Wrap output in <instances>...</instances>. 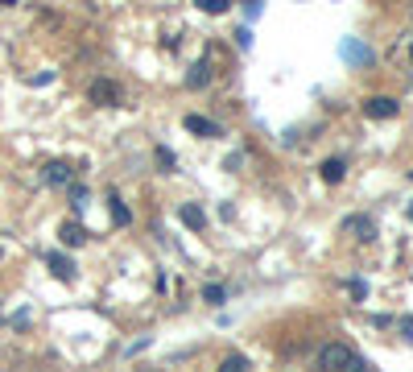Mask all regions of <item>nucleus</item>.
Wrapping results in <instances>:
<instances>
[{"mask_svg":"<svg viewBox=\"0 0 413 372\" xmlns=\"http://www.w3.org/2000/svg\"><path fill=\"white\" fill-rule=\"evenodd\" d=\"M108 203H112V219H116V224H128V207L120 203V195H108Z\"/></svg>","mask_w":413,"mask_h":372,"instance_id":"obj_13","label":"nucleus"},{"mask_svg":"<svg viewBox=\"0 0 413 372\" xmlns=\"http://www.w3.org/2000/svg\"><path fill=\"white\" fill-rule=\"evenodd\" d=\"M186 128H190V133H199V137H219V124H215V120H207V116H186Z\"/></svg>","mask_w":413,"mask_h":372,"instance_id":"obj_6","label":"nucleus"},{"mask_svg":"<svg viewBox=\"0 0 413 372\" xmlns=\"http://www.w3.org/2000/svg\"><path fill=\"white\" fill-rule=\"evenodd\" d=\"M343 228H347V232H360V240H372V236H376V224H372L368 215H352Z\"/></svg>","mask_w":413,"mask_h":372,"instance_id":"obj_8","label":"nucleus"},{"mask_svg":"<svg viewBox=\"0 0 413 372\" xmlns=\"http://www.w3.org/2000/svg\"><path fill=\"white\" fill-rule=\"evenodd\" d=\"M46 261H50L54 277H62V282H70V277H74V261H70V257H62V253H50Z\"/></svg>","mask_w":413,"mask_h":372,"instance_id":"obj_4","label":"nucleus"},{"mask_svg":"<svg viewBox=\"0 0 413 372\" xmlns=\"http://www.w3.org/2000/svg\"><path fill=\"white\" fill-rule=\"evenodd\" d=\"M364 112H368L372 120H389V116H397V99H389V95H372V99L364 104Z\"/></svg>","mask_w":413,"mask_h":372,"instance_id":"obj_2","label":"nucleus"},{"mask_svg":"<svg viewBox=\"0 0 413 372\" xmlns=\"http://www.w3.org/2000/svg\"><path fill=\"white\" fill-rule=\"evenodd\" d=\"M91 99H95V104H116V99H120V87L103 79V83H95V87H91Z\"/></svg>","mask_w":413,"mask_h":372,"instance_id":"obj_5","label":"nucleus"},{"mask_svg":"<svg viewBox=\"0 0 413 372\" xmlns=\"http://www.w3.org/2000/svg\"><path fill=\"white\" fill-rule=\"evenodd\" d=\"M352 298H368V286H364V282H352Z\"/></svg>","mask_w":413,"mask_h":372,"instance_id":"obj_18","label":"nucleus"},{"mask_svg":"<svg viewBox=\"0 0 413 372\" xmlns=\"http://www.w3.org/2000/svg\"><path fill=\"white\" fill-rule=\"evenodd\" d=\"M319 174H323V182H343V174H347V166H343L339 157H327V161L319 166Z\"/></svg>","mask_w":413,"mask_h":372,"instance_id":"obj_7","label":"nucleus"},{"mask_svg":"<svg viewBox=\"0 0 413 372\" xmlns=\"http://www.w3.org/2000/svg\"><path fill=\"white\" fill-rule=\"evenodd\" d=\"M401 335L413 344V319H401Z\"/></svg>","mask_w":413,"mask_h":372,"instance_id":"obj_19","label":"nucleus"},{"mask_svg":"<svg viewBox=\"0 0 413 372\" xmlns=\"http://www.w3.org/2000/svg\"><path fill=\"white\" fill-rule=\"evenodd\" d=\"M347 372H372V364H368V360H360V356H356V364H352V369Z\"/></svg>","mask_w":413,"mask_h":372,"instance_id":"obj_20","label":"nucleus"},{"mask_svg":"<svg viewBox=\"0 0 413 372\" xmlns=\"http://www.w3.org/2000/svg\"><path fill=\"white\" fill-rule=\"evenodd\" d=\"M319 364L327 372H347L352 364H356V352L347 348V344H327L323 352H319Z\"/></svg>","mask_w":413,"mask_h":372,"instance_id":"obj_1","label":"nucleus"},{"mask_svg":"<svg viewBox=\"0 0 413 372\" xmlns=\"http://www.w3.org/2000/svg\"><path fill=\"white\" fill-rule=\"evenodd\" d=\"M207 79H211V66H207V62H199V66H194V70L186 75V83H190V87H203Z\"/></svg>","mask_w":413,"mask_h":372,"instance_id":"obj_11","label":"nucleus"},{"mask_svg":"<svg viewBox=\"0 0 413 372\" xmlns=\"http://www.w3.org/2000/svg\"><path fill=\"white\" fill-rule=\"evenodd\" d=\"M58 236H62V244H70V248H74V244H83V240H87V236H83V228H79V224H62V228H58Z\"/></svg>","mask_w":413,"mask_h":372,"instance_id":"obj_10","label":"nucleus"},{"mask_svg":"<svg viewBox=\"0 0 413 372\" xmlns=\"http://www.w3.org/2000/svg\"><path fill=\"white\" fill-rule=\"evenodd\" d=\"M199 4H203V12H211V17L228 12V0H199Z\"/></svg>","mask_w":413,"mask_h":372,"instance_id":"obj_15","label":"nucleus"},{"mask_svg":"<svg viewBox=\"0 0 413 372\" xmlns=\"http://www.w3.org/2000/svg\"><path fill=\"white\" fill-rule=\"evenodd\" d=\"M178 215H182V224H186V228H194V232H203V224H207L203 207H194V203H186V207H182Z\"/></svg>","mask_w":413,"mask_h":372,"instance_id":"obj_9","label":"nucleus"},{"mask_svg":"<svg viewBox=\"0 0 413 372\" xmlns=\"http://www.w3.org/2000/svg\"><path fill=\"white\" fill-rule=\"evenodd\" d=\"M410 58H413V41H410Z\"/></svg>","mask_w":413,"mask_h":372,"instance_id":"obj_21","label":"nucleus"},{"mask_svg":"<svg viewBox=\"0 0 413 372\" xmlns=\"http://www.w3.org/2000/svg\"><path fill=\"white\" fill-rule=\"evenodd\" d=\"M157 166H161V170H165V174H170V170H174V153H170V149H165V145H161V149H157Z\"/></svg>","mask_w":413,"mask_h":372,"instance_id":"obj_16","label":"nucleus"},{"mask_svg":"<svg viewBox=\"0 0 413 372\" xmlns=\"http://www.w3.org/2000/svg\"><path fill=\"white\" fill-rule=\"evenodd\" d=\"M410 219H413V203H410Z\"/></svg>","mask_w":413,"mask_h":372,"instance_id":"obj_22","label":"nucleus"},{"mask_svg":"<svg viewBox=\"0 0 413 372\" xmlns=\"http://www.w3.org/2000/svg\"><path fill=\"white\" fill-rule=\"evenodd\" d=\"M219 372H248V360H244L240 352H232V356H228V360L219 364Z\"/></svg>","mask_w":413,"mask_h":372,"instance_id":"obj_12","label":"nucleus"},{"mask_svg":"<svg viewBox=\"0 0 413 372\" xmlns=\"http://www.w3.org/2000/svg\"><path fill=\"white\" fill-rule=\"evenodd\" d=\"M70 178H74L70 161H50V166H46V182H50V186H66Z\"/></svg>","mask_w":413,"mask_h":372,"instance_id":"obj_3","label":"nucleus"},{"mask_svg":"<svg viewBox=\"0 0 413 372\" xmlns=\"http://www.w3.org/2000/svg\"><path fill=\"white\" fill-rule=\"evenodd\" d=\"M203 298H207L211 306H219V302L228 298V290H223V286H207V290H203Z\"/></svg>","mask_w":413,"mask_h":372,"instance_id":"obj_14","label":"nucleus"},{"mask_svg":"<svg viewBox=\"0 0 413 372\" xmlns=\"http://www.w3.org/2000/svg\"><path fill=\"white\" fill-rule=\"evenodd\" d=\"M244 17H248V21H256V17H261V4H256V0H248V8H244Z\"/></svg>","mask_w":413,"mask_h":372,"instance_id":"obj_17","label":"nucleus"}]
</instances>
